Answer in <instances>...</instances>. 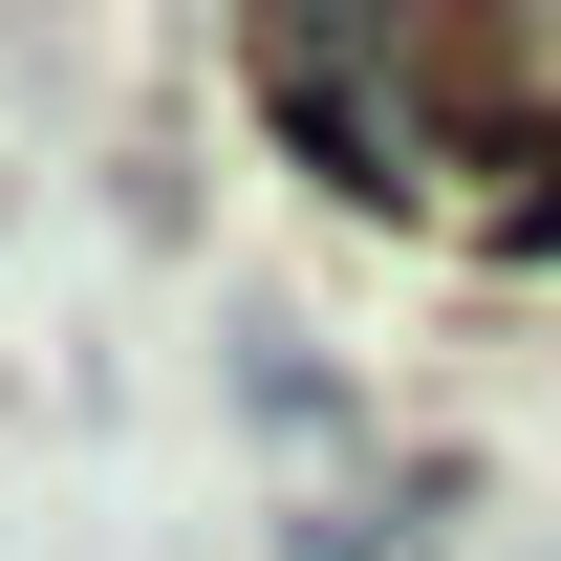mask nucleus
<instances>
[{
  "label": "nucleus",
  "mask_w": 561,
  "mask_h": 561,
  "mask_svg": "<svg viewBox=\"0 0 561 561\" xmlns=\"http://www.w3.org/2000/svg\"><path fill=\"white\" fill-rule=\"evenodd\" d=\"M280 561H411V496H324V518H302Z\"/></svg>",
  "instance_id": "obj_1"
}]
</instances>
